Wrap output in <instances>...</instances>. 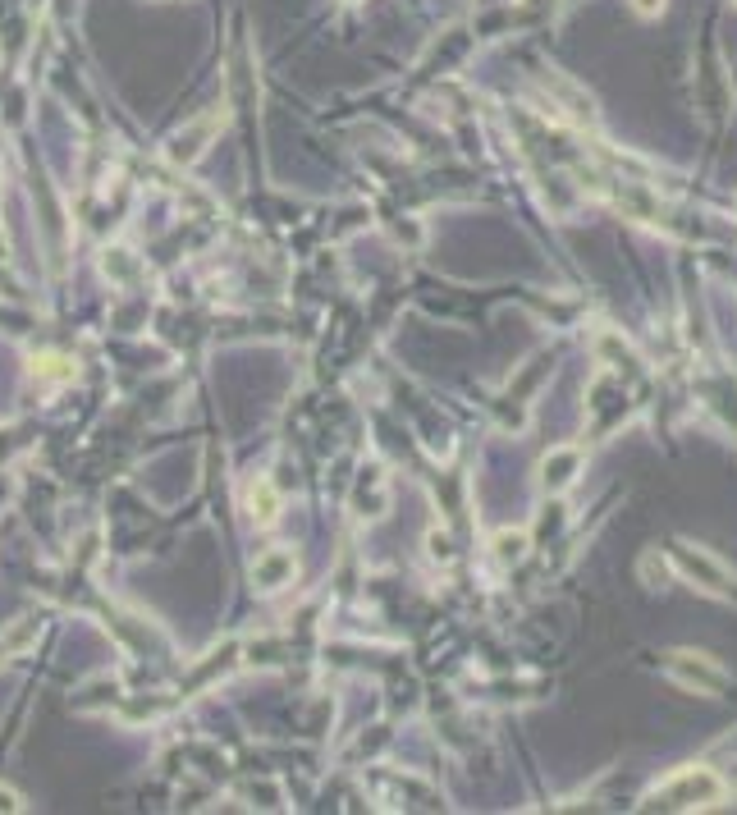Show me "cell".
Here are the masks:
<instances>
[{"label": "cell", "instance_id": "obj_1", "mask_svg": "<svg viewBox=\"0 0 737 815\" xmlns=\"http://www.w3.org/2000/svg\"><path fill=\"white\" fill-rule=\"evenodd\" d=\"M728 797V783L710 765H683L646 793V811H710Z\"/></svg>", "mask_w": 737, "mask_h": 815}, {"label": "cell", "instance_id": "obj_2", "mask_svg": "<svg viewBox=\"0 0 737 815\" xmlns=\"http://www.w3.org/2000/svg\"><path fill=\"white\" fill-rule=\"evenodd\" d=\"M673 564H678V573H683V577H692V587L710 591V596H728V591H733V582H737V577L728 573V568L719 564L710 550L687 545V541L673 545Z\"/></svg>", "mask_w": 737, "mask_h": 815}, {"label": "cell", "instance_id": "obj_3", "mask_svg": "<svg viewBox=\"0 0 737 815\" xmlns=\"http://www.w3.org/2000/svg\"><path fill=\"white\" fill-rule=\"evenodd\" d=\"M669 674L683 687H696V692H705V696H724V687H728V669L701 651H673Z\"/></svg>", "mask_w": 737, "mask_h": 815}, {"label": "cell", "instance_id": "obj_4", "mask_svg": "<svg viewBox=\"0 0 737 815\" xmlns=\"http://www.w3.org/2000/svg\"><path fill=\"white\" fill-rule=\"evenodd\" d=\"M582 468H586L582 449H577V445H559V449H550V454L541 458V472H536V481H541L545 495H564V490L577 486Z\"/></svg>", "mask_w": 737, "mask_h": 815}, {"label": "cell", "instance_id": "obj_5", "mask_svg": "<svg viewBox=\"0 0 737 815\" xmlns=\"http://www.w3.org/2000/svg\"><path fill=\"white\" fill-rule=\"evenodd\" d=\"M293 573H298V559H293V550H284V545H271V550H261V555L252 559V582H257L261 591L289 587Z\"/></svg>", "mask_w": 737, "mask_h": 815}, {"label": "cell", "instance_id": "obj_6", "mask_svg": "<svg viewBox=\"0 0 737 815\" xmlns=\"http://www.w3.org/2000/svg\"><path fill=\"white\" fill-rule=\"evenodd\" d=\"M243 509H248V518L257 522V527H271V522L280 518V490H275L266 477L248 481V495H243Z\"/></svg>", "mask_w": 737, "mask_h": 815}, {"label": "cell", "instance_id": "obj_7", "mask_svg": "<svg viewBox=\"0 0 737 815\" xmlns=\"http://www.w3.org/2000/svg\"><path fill=\"white\" fill-rule=\"evenodd\" d=\"M37 642V619H19L5 628V637H0V664L14 660V655H23L28 646Z\"/></svg>", "mask_w": 737, "mask_h": 815}, {"label": "cell", "instance_id": "obj_8", "mask_svg": "<svg viewBox=\"0 0 737 815\" xmlns=\"http://www.w3.org/2000/svg\"><path fill=\"white\" fill-rule=\"evenodd\" d=\"M216 120H220V115H206L202 124H193V129L179 133V138H174V161H193V156H202V152H206L202 138L216 129Z\"/></svg>", "mask_w": 737, "mask_h": 815}, {"label": "cell", "instance_id": "obj_9", "mask_svg": "<svg viewBox=\"0 0 737 815\" xmlns=\"http://www.w3.org/2000/svg\"><path fill=\"white\" fill-rule=\"evenodd\" d=\"M527 555V532H499L495 536V559L499 564H518Z\"/></svg>", "mask_w": 737, "mask_h": 815}, {"label": "cell", "instance_id": "obj_10", "mask_svg": "<svg viewBox=\"0 0 737 815\" xmlns=\"http://www.w3.org/2000/svg\"><path fill=\"white\" fill-rule=\"evenodd\" d=\"M33 371H46V376H60V381H69V376H74V362L55 358V353H42V358H33Z\"/></svg>", "mask_w": 737, "mask_h": 815}, {"label": "cell", "instance_id": "obj_11", "mask_svg": "<svg viewBox=\"0 0 737 815\" xmlns=\"http://www.w3.org/2000/svg\"><path fill=\"white\" fill-rule=\"evenodd\" d=\"M115 271V275H129L133 271V261L124 257V248H106V275Z\"/></svg>", "mask_w": 737, "mask_h": 815}, {"label": "cell", "instance_id": "obj_12", "mask_svg": "<svg viewBox=\"0 0 737 815\" xmlns=\"http://www.w3.org/2000/svg\"><path fill=\"white\" fill-rule=\"evenodd\" d=\"M23 806H28V802H23V793H19V788H10V783H0V811H23Z\"/></svg>", "mask_w": 737, "mask_h": 815}, {"label": "cell", "instance_id": "obj_13", "mask_svg": "<svg viewBox=\"0 0 737 815\" xmlns=\"http://www.w3.org/2000/svg\"><path fill=\"white\" fill-rule=\"evenodd\" d=\"M632 10L651 19V14H660V10H664V0H632Z\"/></svg>", "mask_w": 737, "mask_h": 815}]
</instances>
